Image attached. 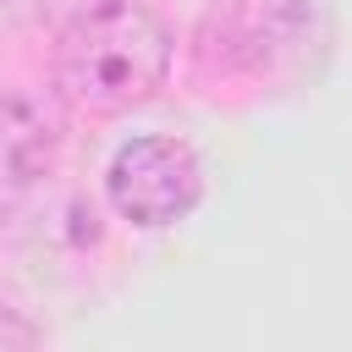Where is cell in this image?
Listing matches in <instances>:
<instances>
[{"mask_svg": "<svg viewBox=\"0 0 352 352\" xmlns=\"http://www.w3.org/2000/svg\"><path fill=\"white\" fill-rule=\"evenodd\" d=\"M104 187L132 226H170L204 198V165L182 138H132L110 160Z\"/></svg>", "mask_w": 352, "mask_h": 352, "instance_id": "7a4b0ae2", "label": "cell"}, {"mask_svg": "<svg viewBox=\"0 0 352 352\" xmlns=\"http://www.w3.org/2000/svg\"><path fill=\"white\" fill-rule=\"evenodd\" d=\"M170 66V33L148 0H88L55 44L60 88L88 110L143 104Z\"/></svg>", "mask_w": 352, "mask_h": 352, "instance_id": "6da1fadb", "label": "cell"}, {"mask_svg": "<svg viewBox=\"0 0 352 352\" xmlns=\"http://www.w3.org/2000/svg\"><path fill=\"white\" fill-rule=\"evenodd\" d=\"M55 143H60V110L50 99L16 88L6 104V170H11V182H28V170L44 165Z\"/></svg>", "mask_w": 352, "mask_h": 352, "instance_id": "3957f363", "label": "cell"}]
</instances>
